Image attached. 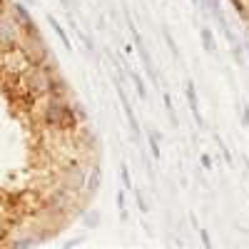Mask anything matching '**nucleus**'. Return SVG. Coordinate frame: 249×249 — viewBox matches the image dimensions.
I'll return each mask as SVG.
<instances>
[{
  "mask_svg": "<svg viewBox=\"0 0 249 249\" xmlns=\"http://www.w3.org/2000/svg\"><path fill=\"white\" fill-rule=\"evenodd\" d=\"M20 222V210H18V202L10 195L0 192V242H5L10 234V227Z\"/></svg>",
  "mask_w": 249,
  "mask_h": 249,
  "instance_id": "1",
  "label": "nucleus"
}]
</instances>
